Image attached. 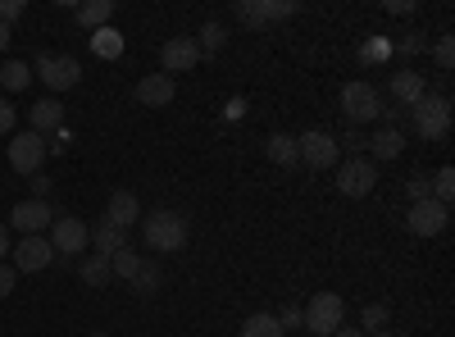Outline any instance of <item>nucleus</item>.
Segmentation results:
<instances>
[{
  "instance_id": "nucleus-1",
  "label": "nucleus",
  "mask_w": 455,
  "mask_h": 337,
  "mask_svg": "<svg viewBox=\"0 0 455 337\" xmlns=\"http://www.w3.org/2000/svg\"><path fill=\"white\" fill-rule=\"evenodd\" d=\"M187 237H192V229H187V219L178 210H150V214H141V242L156 255H178L187 246Z\"/></svg>"
},
{
  "instance_id": "nucleus-2",
  "label": "nucleus",
  "mask_w": 455,
  "mask_h": 337,
  "mask_svg": "<svg viewBox=\"0 0 455 337\" xmlns=\"http://www.w3.org/2000/svg\"><path fill=\"white\" fill-rule=\"evenodd\" d=\"M405 124L419 132L424 141H446V132H451V100L442 92H424L419 100L405 109Z\"/></svg>"
},
{
  "instance_id": "nucleus-3",
  "label": "nucleus",
  "mask_w": 455,
  "mask_h": 337,
  "mask_svg": "<svg viewBox=\"0 0 455 337\" xmlns=\"http://www.w3.org/2000/svg\"><path fill=\"white\" fill-rule=\"evenodd\" d=\"M300 315H306L300 328H310V337H332L341 324H347V301H341L337 292H315L310 301L300 306Z\"/></svg>"
},
{
  "instance_id": "nucleus-4",
  "label": "nucleus",
  "mask_w": 455,
  "mask_h": 337,
  "mask_svg": "<svg viewBox=\"0 0 455 337\" xmlns=\"http://www.w3.org/2000/svg\"><path fill=\"white\" fill-rule=\"evenodd\" d=\"M341 115H347L351 128H364L383 115V96H378L373 83H347L341 87Z\"/></svg>"
},
{
  "instance_id": "nucleus-5",
  "label": "nucleus",
  "mask_w": 455,
  "mask_h": 337,
  "mask_svg": "<svg viewBox=\"0 0 455 337\" xmlns=\"http://www.w3.org/2000/svg\"><path fill=\"white\" fill-rule=\"evenodd\" d=\"M32 78H42L51 92H68V87L83 83V64L73 60V55H51V51H42V55L32 60Z\"/></svg>"
},
{
  "instance_id": "nucleus-6",
  "label": "nucleus",
  "mask_w": 455,
  "mask_h": 337,
  "mask_svg": "<svg viewBox=\"0 0 455 337\" xmlns=\"http://www.w3.org/2000/svg\"><path fill=\"white\" fill-rule=\"evenodd\" d=\"M46 242H51L55 255H83L92 246V229L78 214H55V223L46 229Z\"/></svg>"
},
{
  "instance_id": "nucleus-7",
  "label": "nucleus",
  "mask_w": 455,
  "mask_h": 337,
  "mask_svg": "<svg viewBox=\"0 0 455 337\" xmlns=\"http://www.w3.org/2000/svg\"><path fill=\"white\" fill-rule=\"evenodd\" d=\"M296 160L310 164V169H337L341 164V151H337V137L332 132H300L296 137Z\"/></svg>"
},
{
  "instance_id": "nucleus-8",
  "label": "nucleus",
  "mask_w": 455,
  "mask_h": 337,
  "mask_svg": "<svg viewBox=\"0 0 455 337\" xmlns=\"http://www.w3.org/2000/svg\"><path fill=\"white\" fill-rule=\"evenodd\" d=\"M373 182H378V164L369 156H351V160H341L337 164V192L341 197H369L373 192Z\"/></svg>"
},
{
  "instance_id": "nucleus-9",
  "label": "nucleus",
  "mask_w": 455,
  "mask_h": 337,
  "mask_svg": "<svg viewBox=\"0 0 455 337\" xmlns=\"http://www.w3.org/2000/svg\"><path fill=\"white\" fill-rule=\"evenodd\" d=\"M46 137H36V132H14L10 137V169L14 173H42V164H46Z\"/></svg>"
},
{
  "instance_id": "nucleus-10",
  "label": "nucleus",
  "mask_w": 455,
  "mask_h": 337,
  "mask_svg": "<svg viewBox=\"0 0 455 337\" xmlns=\"http://www.w3.org/2000/svg\"><path fill=\"white\" fill-rule=\"evenodd\" d=\"M55 223V210H51V201H19L14 210H10V229L14 233H23V237H42L46 229Z\"/></svg>"
},
{
  "instance_id": "nucleus-11",
  "label": "nucleus",
  "mask_w": 455,
  "mask_h": 337,
  "mask_svg": "<svg viewBox=\"0 0 455 337\" xmlns=\"http://www.w3.org/2000/svg\"><path fill=\"white\" fill-rule=\"evenodd\" d=\"M300 5L296 0H237L233 14L246 23V28H264V23H274V19H291Z\"/></svg>"
},
{
  "instance_id": "nucleus-12",
  "label": "nucleus",
  "mask_w": 455,
  "mask_h": 337,
  "mask_svg": "<svg viewBox=\"0 0 455 337\" xmlns=\"http://www.w3.org/2000/svg\"><path fill=\"white\" fill-rule=\"evenodd\" d=\"M446 223H451V210L437 205L433 197H428V201H414L410 214H405V229H410L414 237H437V233H446Z\"/></svg>"
},
{
  "instance_id": "nucleus-13",
  "label": "nucleus",
  "mask_w": 455,
  "mask_h": 337,
  "mask_svg": "<svg viewBox=\"0 0 455 337\" xmlns=\"http://www.w3.org/2000/svg\"><path fill=\"white\" fill-rule=\"evenodd\" d=\"M10 255H14V274H42V269H51V260H55L46 237H23L19 246H10Z\"/></svg>"
},
{
  "instance_id": "nucleus-14",
  "label": "nucleus",
  "mask_w": 455,
  "mask_h": 337,
  "mask_svg": "<svg viewBox=\"0 0 455 337\" xmlns=\"http://www.w3.org/2000/svg\"><path fill=\"white\" fill-rule=\"evenodd\" d=\"M160 64H164L169 78H173V73H192V68L201 64V46H196V36H173V42H164Z\"/></svg>"
},
{
  "instance_id": "nucleus-15",
  "label": "nucleus",
  "mask_w": 455,
  "mask_h": 337,
  "mask_svg": "<svg viewBox=\"0 0 455 337\" xmlns=\"http://www.w3.org/2000/svg\"><path fill=\"white\" fill-rule=\"evenodd\" d=\"M173 96H178V83L169 78V73H146V78L137 83V100L146 109H164V105H173Z\"/></svg>"
},
{
  "instance_id": "nucleus-16",
  "label": "nucleus",
  "mask_w": 455,
  "mask_h": 337,
  "mask_svg": "<svg viewBox=\"0 0 455 337\" xmlns=\"http://www.w3.org/2000/svg\"><path fill=\"white\" fill-rule=\"evenodd\" d=\"M55 128H64V105L55 100V96H42L32 109H28V132H36V137H51Z\"/></svg>"
},
{
  "instance_id": "nucleus-17",
  "label": "nucleus",
  "mask_w": 455,
  "mask_h": 337,
  "mask_svg": "<svg viewBox=\"0 0 455 337\" xmlns=\"http://www.w3.org/2000/svg\"><path fill=\"white\" fill-rule=\"evenodd\" d=\"M424 92H428V78H424V73H414V68L392 73V100H396L401 109H410V105L419 100Z\"/></svg>"
},
{
  "instance_id": "nucleus-18",
  "label": "nucleus",
  "mask_w": 455,
  "mask_h": 337,
  "mask_svg": "<svg viewBox=\"0 0 455 337\" xmlns=\"http://www.w3.org/2000/svg\"><path fill=\"white\" fill-rule=\"evenodd\" d=\"M105 219L114 223V229H124V233H128L132 223L141 219V201H137L132 192H114V197H109V205H105Z\"/></svg>"
},
{
  "instance_id": "nucleus-19",
  "label": "nucleus",
  "mask_w": 455,
  "mask_h": 337,
  "mask_svg": "<svg viewBox=\"0 0 455 337\" xmlns=\"http://www.w3.org/2000/svg\"><path fill=\"white\" fill-rule=\"evenodd\" d=\"M369 151H373V164H378V160H396V156L405 151V132H396V128H378V132L369 137Z\"/></svg>"
},
{
  "instance_id": "nucleus-20",
  "label": "nucleus",
  "mask_w": 455,
  "mask_h": 337,
  "mask_svg": "<svg viewBox=\"0 0 455 337\" xmlns=\"http://www.w3.org/2000/svg\"><path fill=\"white\" fill-rule=\"evenodd\" d=\"M92 246H96V255H114V251H124V246H128V233H124V229H114L109 219H100L96 229H92Z\"/></svg>"
},
{
  "instance_id": "nucleus-21",
  "label": "nucleus",
  "mask_w": 455,
  "mask_h": 337,
  "mask_svg": "<svg viewBox=\"0 0 455 337\" xmlns=\"http://www.w3.org/2000/svg\"><path fill=\"white\" fill-rule=\"evenodd\" d=\"M141 260H146V255H137V246H124V251L109 255V274L124 278V283H132V278L141 274Z\"/></svg>"
},
{
  "instance_id": "nucleus-22",
  "label": "nucleus",
  "mask_w": 455,
  "mask_h": 337,
  "mask_svg": "<svg viewBox=\"0 0 455 337\" xmlns=\"http://www.w3.org/2000/svg\"><path fill=\"white\" fill-rule=\"evenodd\" d=\"M109 14H114V0H83L78 5V23L83 28H109Z\"/></svg>"
},
{
  "instance_id": "nucleus-23",
  "label": "nucleus",
  "mask_w": 455,
  "mask_h": 337,
  "mask_svg": "<svg viewBox=\"0 0 455 337\" xmlns=\"http://www.w3.org/2000/svg\"><path fill=\"white\" fill-rule=\"evenodd\" d=\"M78 278L87 287H105L114 274H109V255H83V265H78Z\"/></svg>"
},
{
  "instance_id": "nucleus-24",
  "label": "nucleus",
  "mask_w": 455,
  "mask_h": 337,
  "mask_svg": "<svg viewBox=\"0 0 455 337\" xmlns=\"http://www.w3.org/2000/svg\"><path fill=\"white\" fill-rule=\"evenodd\" d=\"M264 156H269L274 164H283V169L300 164V160H296V137H287V132H274L269 146H264Z\"/></svg>"
},
{
  "instance_id": "nucleus-25",
  "label": "nucleus",
  "mask_w": 455,
  "mask_h": 337,
  "mask_svg": "<svg viewBox=\"0 0 455 337\" xmlns=\"http://www.w3.org/2000/svg\"><path fill=\"white\" fill-rule=\"evenodd\" d=\"M28 83H32L28 60H5V64H0V87H5V92H23Z\"/></svg>"
},
{
  "instance_id": "nucleus-26",
  "label": "nucleus",
  "mask_w": 455,
  "mask_h": 337,
  "mask_svg": "<svg viewBox=\"0 0 455 337\" xmlns=\"http://www.w3.org/2000/svg\"><path fill=\"white\" fill-rule=\"evenodd\" d=\"M160 287H164V269L156 265V260H141V274L132 278V292L137 296H156Z\"/></svg>"
},
{
  "instance_id": "nucleus-27",
  "label": "nucleus",
  "mask_w": 455,
  "mask_h": 337,
  "mask_svg": "<svg viewBox=\"0 0 455 337\" xmlns=\"http://www.w3.org/2000/svg\"><path fill=\"white\" fill-rule=\"evenodd\" d=\"M92 51H96L100 60H119V55H124V36L114 32V28H96V32H92Z\"/></svg>"
},
{
  "instance_id": "nucleus-28",
  "label": "nucleus",
  "mask_w": 455,
  "mask_h": 337,
  "mask_svg": "<svg viewBox=\"0 0 455 337\" xmlns=\"http://www.w3.org/2000/svg\"><path fill=\"white\" fill-rule=\"evenodd\" d=\"M242 337H283V328H278V319L269 310H255V315H246Z\"/></svg>"
},
{
  "instance_id": "nucleus-29",
  "label": "nucleus",
  "mask_w": 455,
  "mask_h": 337,
  "mask_svg": "<svg viewBox=\"0 0 455 337\" xmlns=\"http://www.w3.org/2000/svg\"><path fill=\"white\" fill-rule=\"evenodd\" d=\"M196 46H201V55H205V51H210V55H219V51L228 46V28L210 19V23H205V28L196 32Z\"/></svg>"
},
{
  "instance_id": "nucleus-30",
  "label": "nucleus",
  "mask_w": 455,
  "mask_h": 337,
  "mask_svg": "<svg viewBox=\"0 0 455 337\" xmlns=\"http://www.w3.org/2000/svg\"><path fill=\"white\" fill-rule=\"evenodd\" d=\"M451 197H455V169H451V164H442V169L433 173V201L451 210Z\"/></svg>"
},
{
  "instance_id": "nucleus-31",
  "label": "nucleus",
  "mask_w": 455,
  "mask_h": 337,
  "mask_svg": "<svg viewBox=\"0 0 455 337\" xmlns=\"http://www.w3.org/2000/svg\"><path fill=\"white\" fill-rule=\"evenodd\" d=\"M337 151L347 156V160H351V156H364V151H369V137H364L360 128H351V132H341V137H337Z\"/></svg>"
},
{
  "instance_id": "nucleus-32",
  "label": "nucleus",
  "mask_w": 455,
  "mask_h": 337,
  "mask_svg": "<svg viewBox=\"0 0 455 337\" xmlns=\"http://www.w3.org/2000/svg\"><path fill=\"white\" fill-rule=\"evenodd\" d=\"M433 64H437L442 73H451V64H455V36H451V32H442V36H437V46H433Z\"/></svg>"
},
{
  "instance_id": "nucleus-33",
  "label": "nucleus",
  "mask_w": 455,
  "mask_h": 337,
  "mask_svg": "<svg viewBox=\"0 0 455 337\" xmlns=\"http://www.w3.org/2000/svg\"><path fill=\"white\" fill-rule=\"evenodd\" d=\"M405 192H410V205L414 201H428L433 197V173H410L405 178Z\"/></svg>"
},
{
  "instance_id": "nucleus-34",
  "label": "nucleus",
  "mask_w": 455,
  "mask_h": 337,
  "mask_svg": "<svg viewBox=\"0 0 455 337\" xmlns=\"http://www.w3.org/2000/svg\"><path fill=\"white\" fill-rule=\"evenodd\" d=\"M387 55H392V36H373V42H364V51H360L364 64H378V60H387Z\"/></svg>"
},
{
  "instance_id": "nucleus-35",
  "label": "nucleus",
  "mask_w": 455,
  "mask_h": 337,
  "mask_svg": "<svg viewBox=\"0 0 455 337\" xmlns=\"http://www.w3.org/2000/svg\"><path fill=\"white\" fill-rule=\"evenodd\" d=\"M14 128H19V109L5 92H0V137H14Z\"/></svg>"
},
{
  "instance_id": "nucleus-36",
  "label": "nucleus",
  "mask_w": 455,
  "mask_h": 337,
  "mask_svg": "<svg viewBox=\"0 0 455 337\" xmlns=\"http://www.w3.org/2000/svg\"><path fill=\"white\" fill-rule=\"evenodd\" d=\"M383 324H387V306H364V310H360V328H373V333H378Z\"/></svg>"
},
{
  "instance_id": "nucleus-37",
  "label": "nucleus",
  "mask_w": 455,
  "mask_h": 337,
  "mask_svg": "<svg viewBox=\"0 0 455 337\" xmlns=\"http://www.w3.org/2000/svg\"><path fill=\"white\" fill-rule=\"evenodd\" d=\"M55 192V178L51 173H32V201H51Z\"/></svg>"
},
{
  "instance_id": "nucleus-38",
  "label": "nucleus",
  "mask_w": 455,
  "mask_h": 337,
  "mask_svg": "<svg viewBox=\"0 0 455 337\" xmlns=\"http://www.w3.org/2000/svg\"><path fill=\"white\" fill-rule=\"evenodd\" d=\"M278 319V328L287 333V328H300V324H306V315H300V306H283V315H274Z\"/></svg>"
},
{
  "instance_id": "nucleus-39",
  "label": "nucleus",
  "mask_w": 455,
  "mask_h": 337,
  "mask_svg": "<svg viewBox=\"0 0 455 337\" xmlns=\"http://www.w3.org/2000/svg\"><path fill=\"white\" fill-rule=\"evenodd\" d=\"M14 283H19L14 265H5V260H0V296H10V292H14Z\"/></svg>"
},
{
  "instance_id": "nucleus-40",
  "label": "nucleus",
  "mask_w": 455,
  "mask_h": 337,
  "mask_svg": "<svg viewBox=\"0 0 455 337\" xmlns=\"http://www.w3.org/2000/svg\"><path fill=\"white\" fill-rule=\"evenodd\" d=\"M23 14V0H0V23H14Z\"/></svg>"
},
{
  "instance_id": "nucleus-41",
  "label": "nucleus",
  "mask_w": 455,
  "mask_h": 337,
  "mask_svg": "<svg viewBox=\"0 0 455 337\" xmlns=\"http://www.w3.org/2000/svg\"><path fill=\"white\" fill-rule=\"evenodd\" d=\"M64 146H68V132H64V128H55V132L46 137V151H55V156H64Z\"/></svg>"
},
{
  "instance_id": "nucleus-42",
  "label": "nucleus",
  "mask_w": 455,
  "mask_h": 337,
  "mask_svg": "<svg viewBox=\"0 0 455 337\" xmlns=\"http://www.w3.org/2000/svg\"><path fill=\"white\" fill-rule=\"evenodd\" d=\"M424 46H428V42H419V36H414V32L405 36V42H396V51H401V55H419Z\"/></svg>"
},
{
  "instance_id": "nucleus-43",
  "label": "nucleus",
  "mask_w": 455,
  "mask_h": 337,
  "mask_svg": "<svg viewBox=\"0 0 455 337\" xmlns=\"http://www.w3.org/2000/svg\"><path fill=\"white\" fill-rule=\"evenodd\" d=\"M387 10H392V14H414L410 0H387Z\"/></svg>"
},
{
  "instance_id": "nucleus-44",
  "label": "nucleus",
  "mask_w": 455,
  "mask_h": 337,
  "mask_svg": "<svg viewBox=\"0 0 455 337\" xmlns=\"http://www.w3.org/2000/svg\"><path fill=\"white\" fill-rule=\"evenodd\" d=\"M5 255H10V229L0 223V260H5Z\"/></svg>"
},
{
  "instance_id": "nucleus-45",
  "label": "nucleus",
  "mask_w": 455,
  "mask_h": 337,
  "mask_svg": "<svg viewBox=\"0 0 455 337\" xmlns=\"http://www.w3.org/2000/svg\"><path fill=\"white\" fill-rule=\"evenodd\" d=\"M10 36H14V32H10V23H0V55H5V46H10Z\"/></svg>"
},
{
  "instance_id": "nucleus-46",
  "label": "nucleus",
  "mask_w": 455,
  "mask_h": 337,
  "mask_svg": "<svg viewBox=\"0 0 455 337\" xmlns=\"http://www.w3.org/2000/svg\"><path fill=\"white\" fill-rule=\"evenodd\" d=\"M332 337H364V333H360V328H347V324H341V328H337Z\"/></svg>"
},
{
  "instance_id": "nucleus-47",
  "label": "nucleus",
  "mask_w": 455,
  "mask_h": 337,
  "mask_svg": "<svg viewBox=\"0 0 455 337\" xmlns=\"http://www.w3.org/2000/svg\"><path fill=\"white\" fill-rule=\"evenodd\" d=\"M369 337H396V333H387V328H378V333H369Z\"/></svg>"
},
{
  "instance_id": "nucleus-48",
  "label": "nucleus",
  "mask_w": 455,
  "mask_h": 337,
  "mask_svg": "<svg viewBox=\"0 0 455 337\" xmlns=\"http://www.w3.org/2000/svg\"><path fill=\"white\" fill-rule=\"evenodd\" d=\"M92 337H109V333H92Z\"/></svg>"
}]
</instances>
